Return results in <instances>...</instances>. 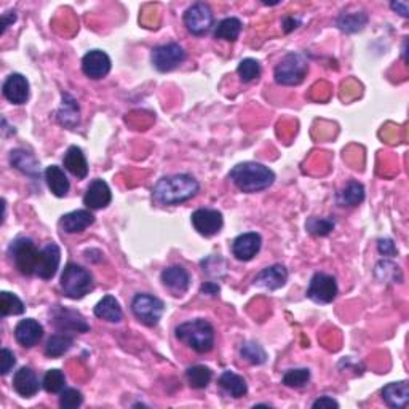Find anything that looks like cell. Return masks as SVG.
Instances as JSON below:
<instances>
[{"instance_id":"6da1fadb","label":"cell","mask_w":409,"mask_h":409,"mask_svg":"<svg viewBox=\"0 0 409 409\" xmlns=\"http://www.w3.org/2000/svg\"><path fill=\"white\" fill-rule=\"evenodd\" d=\"M200 191V184L191 175H173L159 180L152 197L160 205H177L191 200Z\"/></svg>"},{"instance_id":"7a4b0ae2","label":"cell","mask_w":409,"mask_h":409,"mask_svg":"<svg viewBox=\"0 0 409 409\" xmlns=\"http://www.w3.org/2000/svg\"><path fill=\"white\" fill-rule=\"evenodd\" d=\"M229 180L245 194L262 192L275 181L274 171L269 166L256 162H245L235 165L229 173Z\"/></svg>"},{"instance_id":"3957f363","label":"cell","mask_w":409,"mask_h":409,"mask_svg":"<svg viewBox=\"0 0 409 409\" xmlns=\"http://www.w3.org/2000/svg\"><path fill=\"white\" fill-rule=\"evenodd\" d=\"M175 336L197 354H208L215 347V328L203 319H195L176 326Z\"/></svg>"},{"instance_id":"277c9868","label":"cell","mask_w":409,"mask_h":409,"mask_svg":"<svg viewBox=\"0 0 409 409\" xmlns=\"http://www.w3.org/2000/svg\"><path fill=\"white\" fill-rule=\"evenodd\" d=\"M93 275L77 264H67L61 274V290L69 299H82L93 290Z\"/></svg>"},{"instance_id":"5b68a950","label":"cell","mask_w":409,"mask_h":409,"mask_svg":"<svg viewBox=\"0 0 409 409\" xmlns=\"http://www.w3.org/2000/svg\"><path fill=\"white\" fill-rule=\"evenodd\" d=\"M309 72V61L302 53H288L275 67V82L285 86H295L304 82Z\"/></svg>"},{"instance_id":"8992f818","label":"cell","mask_w":409,"mask_h":409,"mask_svg":"<svg viewBox=\"0 0 409 409\" xmlns=\"http://www.w3.org/2000/svg\"><path fill=\"white\" fill-rule=\"evenodd\" d=\"M8 255L21 275L31 276L37 272L40 251L37 250L31 239L20 237L15 241H11V245L8 248Z\"/></svg>"},{"instance_id":"52a82bcc","label":"cell","mask_w":409,"mask_h":409,"mask_svg":"<svg viewBox=\"0 0 409 409\" xmlns=\"http://www.w3.org/2000/svg\"><path fill=\"white\" fill-rule=\"evenodd\" d=\"M131 312L146 326L159 325L165 312V304L162 299L155 297L147 293H140L131 301Z\"/></svg>"},{"instance_id":"ba28073f","label":"cell","mask_w":409,"mask_h":409,"mask_svg":"<svg viewBox=\"0 0 409 409\" xmlns=\"http://www.w3.org/2000/svg\"><path fill=\"white\" fill-rule=\"evenodd\" d=\"M186 61V51L180 43H165L152 50V65L159 72H171Z\"/></svg>"},{"instance_id":"9c48e42d","label":"cell","mask_w":409,"mask_h":409,"mask_svg":"<svg viewBox=\"0 0 409 409\" xmlns=\"http://www.w3.org/2000/svg\"><path fill=\"white\" fill-rule=\"evenodd\" d=\"M337 281L333 275L319 272L310 280L307 297L316 304H330L337 296Z\"/></svg>"},{"instance_id":"30bf717a","label":"cell","mask_w":409,"mask_h":409,"mask_svg":"<svg viewBox=\"0 0 409 409\" xmlns=\"http://www.w3.org/2000/svg\"><path fill=\"white\" fill-rule=\"evenodd\" d=\"M213 21L215 18H213L211 8L201 2L194 4L184 13V26L194 36H203V34L208 32L213 26Z\"/></svg>"},{"instance_id":"8fae6325","label":"cell","mask_w":409,"mask_h":409,"mask_svg":"<svg viewBox=\"0 0 409 409\" xmlns=\"http://www.w3.org/2000/svg\"><path fill=\"white\" fill-rule=\"evenodd\" d=\"M51 323L55 325L58 331L61 333H88L90 325L86 320L76 310L61 307H56L51 310Z\"/></svg>"},{"instance_id":"7c38bea8","label":"cell","mask_w":409,"mask_h":409,"mask_svg":"<svg viewBox=\"0 0 409 409\" xmlns=\"http://www.w3.org/2000/svg\"><path fill=\"white\" fill-rule=\"evenodd\" d=\"M192 226L203 237H213V235L219 234V230L224 226L222 213L217 210L200 208L194 211L192 215Z\"/></svg>"},{"instance_id":"4fadbf2b","label":"cell","mask_w":409,"mask_h":409,"mask_svg":"<svg viewBox=\"0 0 409 409\" xmlns=\"http://www.w3.org/2000/svg\"><path fill=\"white\" fill-rule=\"evenodd\" d=\"M112 62L111 58L107 56L102 50H91L83 56L82 60V71L88 79L100 80L105 79L111 72Z\"/></svg>"},{"instance_id":"5bb4252c","label":"cell","mask_w":409,"mask_h":409,"mask_svg":"<svg viewBox=\"0 0 409 409\" xmlns=\"http://www.w3.org/2000/svg\"><path fill=\"white\" fill-rule=\"evenodd\" d=\"M61 262V250L56 243H48L40 250L37 275L43 280H51L56 275Z\"/></svg>"},{"instance_id":"9a60e30c","label":"cell","mask_w":409,"mask_h":409,"mask_svg":"<svg viewBox=\"0 0 409 409\" xmlns=\"http://www.w3.org/2000/svg\"><path fill=\"white\" fill-rule=\"evenodd\" d=\"M262 246L261 235L256 232H246L239 235L232 243V255L239 261L248 262L255 257Z\"/></svg>"},{"instance_id":"2e32d148","label":"cell","mask_w":409,"mask_h":409,"mask_svg":"<svg viewBox=\"0 0 409 409\" xmlns=\"http://www.w3.org/2000/svg\"><path fill=\"white\" fill-rule=\"evenodd\" d=\"M112 201V192L107 182L102 180H93L83 195V203L90 210H102Z\"/></svg>"},{"instance_id":"e0dca14e","label":"cell","mask_w":409,"mask_h":409,"mask_svg":"<svg viewBox=\"0 0 409 409\" xmlns=\"http://www.w3.org/2000/svg\"><path fill=\"white\" fill-rule=\"evenodd\" d=\"M43 337V326L34 319L21 320L15 328V339L22 347L31 349Z\"/></svg>"},{"instance_id":"ac0fdd59","label":"cell","mask_w":409,"mask_h":409,"mask_svg":"<svg viewBox=\"0 0 409 409\" xmlns=\"http://www.w3.org/2000/svg\"><path fill=\"white\" fill-rule=\"evenodd\" d=\"M162 283L175 296H181L191 286V275L181 266H171L162 272Z\"/></svg>"},{"instance_id":"d6986e66","label":"cell","mask_w":409,"mask_h":409,"mask_svg":"<svg viewBox=\"0 0 409 409\" xmlns=\"http://www.w3.org/2000/svg\"><path fill=\"white\" fill-rule=\"evenodd\" d=\"M4 96L11 105H25L29 100V82L21 74H11L4 83Z\"/></svg>"},{"instance_id":"ffe728a7","label":"cell","mask_w":409,"mask_h":409,"mask_svg":"<svg viewBox=\"0 0 409 409\" xmlns=\"http://www.w3.org/2000/svg\"><path fill=\"white\" fill-rule=\"evenodd\" d=\"M288 280V270L285 266L281 264H275V266L266 267L261 270L256 276H255V285L266 288V290L275 291L280 290L281 286H285Z\"/></svg>"},{"instance_id":"44dd1931","label":"cell","mask_w":409,"mask_h":409,"mask_svg":"<svg viewBox=\"0 0 409 409\" xmlns=\"http://www.w3.org/2000/svg\"><path fill=\"white\" fill-rule=\"evenodd\" d=\"M13 389L22 398H32L40 389L37 374L31 368H21L13 376Z\"/></svg>"},{"instance_id":"7402d4cb","label":"cell","mask_w":409,"mask_h":409,"mask_svg":"<svg viewBox=\"0 0 409 409\" xmlns=\"http://www.w3.org/2000/svg\"><path fill=\"white\" fill-rule=\"evenodd\" d=\"M95 222L93 213L88 210H76L61 217L60 226L66 234H80Z\"/></svg>"},{"instance_id":"603a6c76","label":"cell","mask_w":409,"mask_h":409,"mask_svg":"<svg viewBox=\"0 0 409 409\" xmlns=\"http://www.w3.org/2000/svg\"><path fill=\"white\" fill-rule=\"evenodd\" d=\"M56 119L66 128H76L80 122V107L76 98L69 93H62V102L56 112Z\"/></svg>"},{"instance_id":"cb8c5ba5","label":"cell","mask_w":409,"mask_h":409,"mask_svg":"<svg viewBox=\"0 0 409 409\" xmlns=\"http://www.w3.org/2000/svg\"><path fill=\"white\" fill-rule=\"evenodd\" d=\"M382 400L385 401V405L394 409L406 408L409 401L408 382L401 381V382H391L385 385V387L382 389Z\"/></svg>"},{"instance_id":"d4e9b609","label":"cell","mask_w":409,"mask_h":409,"mask_svg":"<svg viewBox=\"0 0 409 409\" xmlns=\"http://www.w3.org/2000/svg\"><path fill=\"white\" fill-rule=\"evenodd\" d=\"M10 162L16 170L25 173V175L32 177V180H37L40 176V163L31 152L25 151V149H15V151H11Z\"/></svg>"},{"instance_id":"484cf974","label":"cell","mask_w":409,"mask_h":409,"mask_svg":"<svg viewBox=\"0 0 409 409\" xmlns=\"http://www.w3.org/2000/svg\"><path fill=\"white\" fill-rule=\"evenodd\" d=\"M62 163H65V168L72 173L77 180H85L86 175H88V163H86L85 154L77 146H71L67 149Z\"/></svg>"},{"instance_id":"4316f807","label":"cell","mask_w":409,"mask_h":409,"mask_svg":"<svg viewBox=\"0 0 409 409\" xmlns=\"http://www.w3.org/2000/svg\"><path fill=\"white\" fill-rule=\"evenodd\" d=\"M95 315L98 316V319L109 321V323H119V321H122L123 319V312H122V307H120V302L111 295L105 296L100 302L96 304Z\"/></svg>"},{"instance_id":"83f0119b","label":"cell","mask_w":409,"mask_h":409,"mask_svg":"<svg viewBox=\"0 0 409 409\" xmlns=\"http://www.w3.org/2000/svg\"><path fill=\"white\" fill-rule=\"evenodd\" d=\"M45 181H47L51 194L56 195V197H66L69 187H71L66 173L61 170V166L56 165H51L45 170Z\"/></svg>"},{"instance_id":"f1b7e54d","label":"cell","mask_w":409,"mask_h":409,"mask_svg":"<svg viewBox=\"0 0 409 409\" xmlns=\"http://www.w3.org/2000/svg\"><path fill=\"white\" fill-rule=\"evenodd\" d=\"M219 387H221L227 395L232 396V398H241V396L246 395L248 385L246 381L239 374H235L234 371H224L221 376H219Z\"/></svg>"},{"instance_id":"f546056e","label":"cell","mask_w":409,"mask_h":409,"mask_svg":"<svg viewBox=\"0 0 409 409\" xmlns=\"http://www.w3.org/2000/svg\"><path fill=\"white\" fill-rule=\"evenodd\" d=\"M365 200V187L358 181H349L341 192L337 194V205L358 206Z\"/></svg>"},{"instance_id":"4dcf8cb0","label":"cell","mask_w":409,"mask_h":409,"mask_svg":"<svg viewBox=\"0 0 409 409\" xmlns=\"http://www.w3.org/2000/svg\"><path fill=\"white\" fill-rule=\"evenodd\" d=\"M374 275L381 283H401L403 281V272L398 264L387 261V259L377 262Z\"/></svg>"},{"instance_id":"1f68e13d","label":"cell","mask_w":409,"mask_h":409,"mask_svg":"<svg viewBox=\"0 0 409 409\" xmlns=\"http://www.w3.org/2000/svg\"><path fill=\"white\" fill-rule=\"evenodd\" d=\"M337 27L347 34H355L365 29L368 25V15L363 11H356V13H344L336 21Z\"/></svg>"},{"instance_id":"d6a6232c","label":"cell","mask_w":409,"mask_h":409,"mask_svg":"<svg viewBox=\"0 0 409 409\" xmlns=\"http://www.w3.org/2000/svg\"><path fill=\"white\" fill-rule=\"evenodd\" d=\"M74 339L67 334H55L51 336L47 345H45V355L50 356V358H58V356H62L66 352H69V349L72 347Z\"/></svg>"},{"instance_id":"836d02e7","label":"cell","mask_w":409,"mask_h":409,"mask_svg":"<svg viewBox=\"0 0 409 409\" xmlns=\"http://www.w3.org/2000/svg\"><path fill=\"white\" fill-rule=\"evenodd\" d=\"M243 25L239 18H226L222 20L215 29V37L226 40V42H235L239 39Z\"/></svg>"},{"instance_id":"e575fe53","label":"cell","mask_w":409,"mask_h":409,"mask_svg":"<svg viewBox=\"0 0 409 409\" xmlns=\"http://www.w3.org/2000/svg\"><path fill=\"white\" fill-rule=\"evenodd\" d=\"M186 376H187L189 384H191V387L200 390V389L208 387V384L213 379V371L208 366L195 365L189 368V370L186 371Z\"/></svg>"},{"instance_id":"d590c367","label":"cell","mask_w":409,"mask_h":409,"mask_svg":"<svg viewBox=\"0 0 409 409\" xmlns=\"http://www.w3.org/2000/svg\"><path fill=\"white\" fill-rule=\"evenodd\" d=\"M25 304L16 295H11L8 291L0 293V314L2 316L21 315L25 314Z\"/></svg>"},{"instance_id":"8d00e7d4","label":"cell","mask_w":409,"mask_h":409,"mask_svg":"<svg viewBox=\"0 0 409 409\" xmlns=\"http://www.w3.org/2000/svg\"><path fill=\"white\" fill-rule=\"evenodd\" d=\"M334 226H336V222H334L333 217H309L307 222H305V229H307L309 234L315 235V237H326V235H330L333 232Z\"/></svg>"},{"instance_id":"74e56055","label":"cell","mask_w":409,"mask_h":409,"mask_svg":"<svg viewBox=\"0 0 409 409\" xmlns=\"http://www.w3.org/2000/svg\"><path fill=\"white\" fill-rule=\"evenodd\" d=\"M240 355L243 356L246 361H250L251 365H264L267 361V354L262 349V345L257 342H245L240 349Z\"/></svg>"},{"instance_id":"f35d334b","label":"cell","mask_w":409,"mask_h":409,"mask_svg":"<svg viewBox=\"0 0 409 409\" xmlns=\"http://www.w3.org/2000/svg\"><path fill=\"white\" fill-rule=\"evenodd\" d=\"M261 65L256 60H253V58H246V60H243L239 65V76L243 83H250L253 80H257L261 77Z\"/></svg>"},{"instance_id":"ab89813d","label":"cell","mask_w":409,"mask_h":409,"mask_svg":"<svg viewBox=\"0 0 409 409\" xmlns=\"http://www.w3.org/2000/svg\"><path fill=\"white\" fill-rule=\"evenodd\" d=\"M43 389L48 394H61L66 387V377L60 370H50L43 376Z\"/></svg>"},{"instance_id":"60d3db41","label":"cell","mask_w":409,"mask_h":409,"mask_svg":"<svg viewBox=\"0 0 409 409\" xmlns=\"http://www.w3.org/2000/svg\"><path fill=\"white\" fill-rule=\"evenodd\" d=\"M310 381V371L307 368H296L285 373L283 384L291 389H301Z\"/></svg>"},{"instance_id":"b9f144b4","label":"cell","mask_w":409,"mask_h":409,"mask_svg":"<svg viewBox=\"0 0 409 409\" xmlns=\"http://www.w3.org/2000/svg\"><path fill=\"white\" fill-rule=\"evenodd\" d=\"M83 395L77 389H65L60 396V406L62 409H76L82 406Z\"/></svg>"},{"instance_id":"7bdbcfd3","label":"cell","mask_w":409,"mask_h":409,"mask_svg":"<svg viewBox=\"0 0 409 409\" xmlns=\"http://www.w3.org/2000/svg\"><path fill=\"white\" fill-rule=\"evenodd\" d=\"M15 365H16L15 354L11 352L10 349H2V352H0V374H2V376H7V374L13 370Z\"/></svg>"},{"instance_id":"ee69618b","label":"cell","mask_w":409,"mask_h":409,"mask_svg":"<svg viewBox=\"0 0 409 409\" xmlns=\"http://www.w3.org/2000/svg\"><path fill=\"white\" fill-rule=\"evenodd\" d=\"M377 250L382 256H395L396 255V246L394 240L390 239H381L377 243Z\"/></svg>"},{"instance_id":"f6af8a7d","label":"cell","mask_w":409,"mask_h":409,"mask_svg":"<svg viewBox=\"0 0 409 409\" xmlns=\"http://www.w3.org/2000/svg\"><path fill=\"white\" fill-rule=\"evenodd\" d=\"M312 408H339V403L334 400V398H331V396H320L319 400H315L314 401V405H312Z\"/></svg>"},{"instance_id":"bcb514c9","label":"cell","mask_w":409,"mask_h":409,"mask_svg":"<svg viewBox=\"0 0 409 409\" xmlns=\"http://www.w3.org/2000/svg\"><path fill=\"white\" fill-rule=\"evenodd\" d=\"M219 291H221V288H219V285L215 283V281H205L200 288L201 295H208V296H216L219 295Z\"/></svg>"},{"instance_id":"7dc6e473","label":"cell","mask_w":409,"mask_h":409,"mask_svg":"<svg viewBox=\"0 0 409 409\" xmlns=\"http://www.w3.org/2000/svg\"><path fill=\"white\" fill-rule=\"evenodd\" d=\"M390 7H391V10L396 11V13L401 15L403 18H408L409 16V4L408 2H391Z\"/></svg>"},{"instance_id":"c3c4849f","label":"cell","mask_w":409,"mask_h":409,"mask_svg":"<svg viewBox=\"0 0 409 409\" xmlns=\"http://www.w3.org/2000/svg\"><path fill=\"white\" fill-rule=\"evenodd\" d=\"M16 21V15L15 13H5L2 16V34L7 31V29L13 25V22Z\"/></svg>"},{"instance_id":"681fc988","label":"cell","mask_w":409,"mask_h":409,"mask_svg":"<svg viewBox=\"0 0 409 409\" xmlns=\"http://www.w3.org/2000/svg\"><path fill=\"white\" fill-rule=\"evenodd\" d=\"M299 25V21L295 18H285L283 21V27H285V32H291L293 29H296Z\"/></svg>"}]
</instances>
